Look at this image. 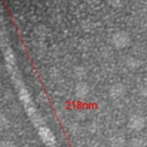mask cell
Returning a JSON list of instances; mask_svg holds the SVG:
<instances>
[{"label": "cell", "mask_w": 147, "mask_h": 147, "mask_svg": "<svg viewBox=\"0 0 147 147\" xmlns=\"http://www.w3.org/2000/svg\"><path fill=\"white\" fill-rule=\"evenodd\" d=\"M3 147H13L12 145H10V144H5V145H3Z\"/></svg>", "instance_id": "4"}, {"label": "cell", "mask_w": 147, "mask_h": 147, "mask_svg": "<svg viewBox=\"0 0 147 147\" xmlns=\"http://www.w3.org/2000/svg\"><path fill=\"white\" fill-rule=\"evenodd\" d=\"M128 127L133 130L140 131L145 127V120L141 116L134 115L130 119L129 123H128Z\"/></svg>", "instance_id": "1"}, {"label": "cell", "mask_w": 147, "mask_h": 147, "mask_svg": "<svg viewBox=\"0 0 147 147\" xmlns=\"http://www.w3.org/2000/svg\"><path fill=\"white\" fill-rule=\"evenodd\" d=\"M127 41V36L125 34H118L115 36V42L119 47H123Z\"/></svg>", "instance_id": "2"}, {"label": "cell", "mask_w": 147, "mask_h": 147, "mask_svg": "<svg viewBox=\"0 0 147 147\" xmlns=\"http://www.w3.org/2000/svg\"><path fill=\"white\" fill-rule=\"evenodd\" d=\"M122 92V88L121 86H115L113 89H112V96H115V97H117L119 96Z\"/></svg>", "instance_id": "3"}]
</instances>
